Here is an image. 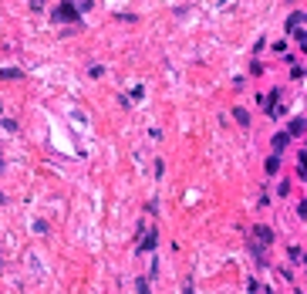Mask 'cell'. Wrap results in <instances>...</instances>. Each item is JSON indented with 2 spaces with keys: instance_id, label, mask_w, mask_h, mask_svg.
<instances>
[{
  "instance_id": "obj_1",
  "label": "cell",
  "mask_w": 307,
  "mask_h": 294,
  "mask_svg": "<svg viewBox=\"0 0 307 294\" xmlns=\"http://www.w3.org/2000/svg\"><path fill=\"white\" fill-rule=\"evenodd\" d=\"M54 20H65V24H78V7L75 3H61L54 10Z\"/></svg>"
},
{
  "instance_id": "obj_2",
  "label": "cell",
  "mask_w": 307,
  "mask_h": 294,
  "mask_svg": "<svg viewBox=\"0 0 307 294\" xmlns=\"http://www.w3.org/2000/svg\"><path fill=\"white\" fill-rule=\"evenodd\" d=\"M263 169H267V176H277V173H280V152H274V156H267V162H263Z\"/></svg>"
},
{
  "instance_id": "obj_3",
  "label": "cell",
  "mask_w": 307,
  "mask_h": 294,
  "mask_svg": "<svg viewBox=\"0 0 307 294\" xmlns=\"http://www.w3.org/2000/svg\"><path fill=\"white\" fill-rule=\"evenodd\" d=\"M253 240H260L263 247H267V243H274V233H270V226H253Z\"/></svg>"
},
{
  "instance_id": "obj_4",
  "label": "cell",
  "mask_w": 307,
  "mask_h": 294,
  "mask_svg": "<svg viewBox=\"0 0 307 294\" xmlns=\"http://www.w3.org/2000/svg\"><path fill=\"white\" fill-rule=\"evenodd\" d=\"M155 243H159V233H155V230H149V233L142 237V243H139V250H152Z\"/></svg>"
},
{
  "instance_id": "obj_5",
  "label": "cell",
  "mask_w": 307,
  "mask_h": 294,
  "mask_svg": "<svg viewBox=\"0 0 307 294\" xmlns=\"http://www.w3.org/2000/svg\"><path fill=\"white\" fill-rule=\"evenodd\" d=\"M291 142V132H280V136H274V152H284Z\"/></svg>"
},
{
  "instance_id": "obj_6",
  "label": "cell",
  "mask_w": 307,
  "mask_h": 294,
  "mask_svg": "<svg viewBox=\"0 0 307 294\" xmlns=\"http://www.w3.org/2000/svg\"><path fill=\"white\" fill-rule=\"evenodd\" d=\"M304 20H307V14H301V10H297V14H291V20H287V31L294 34V31H297V24H304Z\"/></svg>"
},
{
  "instance_id": "obj_7",
  "label": "cell",
  "mask_w": 307,
  "mask_h": 294,
  "mask_svg": "<svg viewBox=\"0 0 307 294\" xmlns=\"http://www.w3.org/2000/svg\"><path fill=\"white\" fill-rule=\"evenodd\" d=\"M307 129V119H294V122H291V129H287V132H291V136H301V132H304Z\"/></svg>"
},
{
  "instance_id": "obj_8",
  "label": "cell",
  "mask_w": 307,
  "mask_h": 294,
  "mask_svg": "<svg viewBox=\"0 0 307 294\" xmlns=\"http://www.w3.org/2000/svg\"><path fill=\"white\" fill-rule=\"evenodd\" d=\"M297 176L307 179V152H301V159H297Z\"/></svg>"
},
{
  "instance_id": "obj_9",
  "label": "cell",
  "mask_w": 307,
  "mask_h": 294,
  "mask_svg": "<svg viewBox=\"0 0 307 294\" xmlns=\"http://www.w3.org/2000/svg\"><path fill=\"white\" fill-rule=\"evenodd\" d=\"M233 115H236V122H240V125H250V115H246V108H236Z\"/></svg>"
},
{
  "instance_id": "obj_10",
  "label": "cell",
  "mask_w": 307,
  "mask_h": 294,
  "mask_svg": "<svg viewBox=\"0 0 307 294\" xmlns=\"http://www.w3.org/2000/svg\"><path fill=\"white\" fill-rule=\"evenodd\" d=\"M135 288H139V294H152V291H149V277H139Z\"/></svg>"
},
{
  "instance_id": "obj_11",
  "label": "cell",
  "mask_w": 307,
  "mask_h": 294,
  "mask_svg": "<svg viewBox=\"0 0 307 294\" xmlns=\"http://www.w3.org/2000/svg\"><path fill=\"white\" fill-rule=\"evenodd\" d=\"M294 37H297V41H301V44L307 48V31H301V27H297V31H294Z\"/></svg>"
},
{
  "instance_id": "obj_12",
  "label": "cell",
  "mask_w": 307,
  "mask_h": 294,
  "mask_svg": "<svg viewBox=\"0 0 307 294\" xmlns=\"http://www.w3.org/2000/svg\"><path fill=\"white\" fill-rule=\"evenodd\" d=\"M0 74H3V78H20V71H17V68H3Z\"/></svg>"
},
{
  "instance_id": "obj_13",
  "label": "cell",
  "mask_w": 307,
  "mask_h": 294,
  "mask_svg": "<svg viewBox=\"0 0 307 294\" xmlns=\"http://www.w3.org/2000/svg\"><path fill=\"white\" fill-rule=\"evenodd\" d=\"M297 213H301V217H307V200H301V207H297Z\"/></svg>"
}]
</instances>
